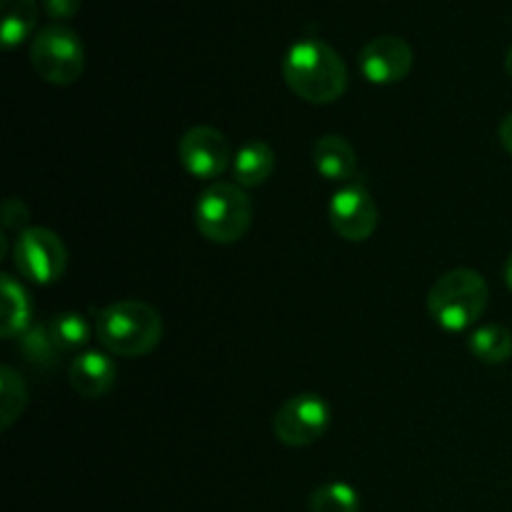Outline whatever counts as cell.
<instances>
[{
  "label": "cell",
  "mask_w": 512,
  "mask_h": 512,
  "mask_svg": "<svg viewBox=\"0 0 512 512\" xmlns=\"http://www.w3.org/2000/svg\"><path fill=\"white\" fill-rule=\"evenodd\" d=\"M283 78L295 95L313 105H328L343 98L348 68L330 43L318 38L298 40L283 60Z\"/></svg>",
  "instance_id": "cell-1"
},
{
  "label": "cell",
  "mask_w": 512,
  "mask_h": 512,
  "mask_svg": "<svg viewBox=\"0 0 512 512\" xmlns=\"http://www.w3.org/2000/svg\"><path fill=\"white\" fill-rule=\"evenodd\" d=\"M98 338L113 355L140 358L158 348L163 338V320L158 310L143 300H118L100 310Z\"/></svg>",
  "instance_id": "cell-2"
},
{
  "label": "cell",
  "mask_w": 512,
  "mask_h": 512,
  "mask_svg": "<svg viewBox=\"0 0 512 512\" xmlns=\"http://www.w3.org/2000/svg\"><path fill=\"white\" fill-rule=\"evenodd\" d=\"M488 298V283L478 270L455 268L435 280L428 293V310L440 328L463 333L478 323L488 308Z\"/></svg>",
  "instance_id": "cell-3"
},
{
  "label": "cell",
  "mask_w": 512,
  "mask_h": 512,
  "mask_svg": "<svg viewBox=\"0 0 512 512\" xmlns=\"http://www.w3.org/2000/svg\"><path fill=\"white\" fill-rule=\"evenodd\" d=\"M253 223V203L240 185L213 183L195 203V225L210 243L230 245L245 238Z\"/></svg>",
  "instance_id": "cell-4"
},
{
  "label": "cell",
  "mask_w": 512,
  "mask_h": 512,
  "mask_svg": "<svg viewBox=\"0 0 512 512\" xmlns=\"http://www.w3.org/2000/svg\"><path fill=\"white\" fill-rule=\"evenodd\" d=\"M30 63L35 73L53 85H70L83 75L85 50L78 33L68 25H45L30 45Z\"/></svg>",
  "instance_id": "cell-5"
},
{
  "label": "cell",
  "mask_w": 512,
  "mask_h": 512,
  "mask_svg": "<svg viewBox=\"0 0 512 512\" xmlns=\"http://www.w3.org/2000/svg\"><path fill=\"white\" fill-rule=\"evenodd\" d=\"M13 263L23 278L38 285H50L63 278L65 265H68V250L53 230L25 228L15 238Z\"/></svg>",
  "instance_id": "cell-6"
},
{
  "label": "cell",
  "mask_w": 512,
  "mask_h": 512,
  "mask_svg": "<svg viewBox=\"0 0 512 512\" xmlns=\"http://www.w3.org/2000/svg\"><path fill=\"white\" fill-rule=\"evenodd\" d=\"M330 425V405L320 395H293L280 405L273 433L288 448H308L325 435Z\"/></svg>",
  "instance_id": "cell-7"
},
{
  "label": "cell",
  "mask_w": 512,
  "mask_h": 512,
  "mask_svg": "<svg viewBox=\"0 0 512 512\" xmlns=\"http://www.w3.org/2000/svg\"><path fill=\"white\" fill-rule=\"evenodd\" d=\"M330 225L340 238L365 243L378 228V203L363 183H348L330 200Z\"/></svg>",
  "instance_id": "cell-8"
},
{
  "label": "cell",
  "mask_w": 512,
  "mask_h": 512,
  "mask_svg": "<svg viewBox=\"0 0 512 512\" xmlns=\"http://www.w3.org/2000/svg\"><path fill=\"white\" fill-rule=\"evenodd\" d=\"M178 158L190 175L200 180H210L228 170L233 153H230L228 138L220 130L198 125V128H190L180 138Z\"/></svg>",
  "instance_id": "cell-9"
},
{
  "label": "cell",
  "mask_w": 512,
  "mask_h": 512,
  "mask_svg": "<svg viewBox=\"0 0 512 512\" xmlns=\"http://www.w3.org/2000/svg\"><path fill=\"white\" fill-rule=\"evenodd\" d=\"M360 70L375 85L400 83L413 70V48L398 35H380L360 50Z\"/></svg>",
  "instance_id": "cell-10"
},
{
  "label": "cell",
  "mask_w": 512,
  "mask_h": 512,
  "mask_svg": "<svg viewBox=\"0 0 512 512\" xmlns=\"http://www.w3.org/2000/svg\"><path fill=\"white\" fill-rule=\"evenodd\" d=\"M68 380L75 393H80L83 398H103L115 385V363L108 355L88 350L70 363Z\"/></svg>",
  "instance_id": "cell-11"
},
{
  "label": "cell",
  "mask_w": 512,
  "mask_h": 512,
  "mask_svg": "<svg viewBox=\"0 0 512 512\" xmlns=\"http://www.w3.org/2000/svg\"><path fill=\"white\" fill-rule=\"evenodd\" d=\"M313 160L318 173L330 183H348L358 170V158L355 150L343 135H323L315 143Z\"/></svg>",
  "instance_id": "cell-12"
},
{
  "label": "cell",
  "mask_w": 512,
  "mask_h": 512,
  "mask_svg": "<svg viewBox=\"0 0 512 512\" xmlns=\"http://www.w3.org/2000/svg\"><path fill=\"white\" fill-rule=\"evenodd\" d=\"M275 170V153L263 140H250L233 155V173L240 188H260Z\"/></svg>",
  "instance_id": "cell-13"
},
{
  "label": "cell",
  "mask_w": 512,
  "mask_h": 512,
  "mask_svg": "<svg viewBox=\"0 0 512 512\" xmlns=\"http://www.w3.org/2000/svg\"><path fill=\"white\" fill-rule=\"evenodd\" d=\"M0 288H3V320H0V333L3 338H20L25 330L33 325V303H30L28 293L13 275L5 273L0 278Z\"/></svg>",
  "instance_id": "cell-14"
},
{
  "label": "cell",
  "mask_w": 512,
  "mask_h": 512,
  "mask_svg": "<svg viewBox=\"0 0 512 512\" xmlns=\"http://www.w3.org/2000/svg\"><path fill=\"white\" fill-rule=\"evenodd\" d=\"M0 13H3V35L5 48H18L25 38L38 25V3L35 0H0Z\"/></svg>",
  "instance_id": "cell-15"
},
{
  "label": "cell",
  "mask_w": 512,
  "mask_h": 512,
  "mask_svg": "<svg viewBox=\"0 0 512 512\" xmlns=\"http://www.w3.org/2000/svg\"><path fill=\"white\" fill-rule=\"evenodd\" d=\"M468 348L480 363L503 365L512 358V333L503 325H483L470 335Z\"/></svg>",
  "instance_id": "cell-16"
},
{
  "label": "cell",
  "mask_w": 512,
  "mask_h": 512,
  "mask_svg": "<svg viewBox=\"0 0 512 512\" xmlns=\"http://www.w3.org/2000/svg\"><path fill=\"white\" fill-rule=\"evenodd\" d=\"M18 350H20V355L25 358V363H30L33 368H40V370L53 368L55 355L60 353L58 345H55L53 338H50L48 323L30 325V328L20 335Z\"/></svg>",
  "instance_id": "cell-17"
},
{
  "label": "cell",
  "mask_w": 512,
  "mask_h": 512,
  "mask_svg": "<svg viewBox=\"0 0 512 512\" xmlns=\"http://www.w3.org/2000/svg\"><path fill=\"white\" fill-rule=\"evenodd\" d=\"M310 512H360V495L348 483L320 485L310 495Z\"/></svg>",
  "instance_id": "cell-18"
},
{
  "label": "cell",
  "mask_w": 512,
  "mask_h": 512,
  "mask_svg": "<svg viewBox=\"0 0 512 512\" xmlns=\"http://www.w3.org/2000/svg\"><path fill=\"white\" fill-rule=\"evenodd\" d=\"M0 410H3V420H0V428L8 430L15 420L20 418V413L25 410V403H28V390H25V383L20 380V375L15 373L13 368L3 365L0 368Z\"/></svg>",
  "instance_id": "cell-19"
},
{
  "label": "cell",
  "mask_w": 512,
  "mask_h": 512,
  "mask_svg": "<svg viewBox=\"0 0 512 512\" xmlns=\"http://www.w3.org/2000/svg\"><path fill=\"white\" fill-rule=\"evenodd\" d=\"M50 338L58 345V350H78L90 340V328L83 315L60 313L48 323Z\"/></svg>",
  "instance_id": "cell-20"
},
{
  "label": "cell",
  "mask_w": 512,
  "mask_h": 512,
  "mask_svg": "<svg viewBox=\"0 0 512 512\" xmlns=\"http://www.w3.org/2000/svg\"><path fill=\"white\" fill-rule=\"evenodd\" d=\"M30 213H28V205L23 203V200L18 198H8L3 203V225L5 230H18L25 228V223H28Z\"/></svg>",
  "instance_id": "cell-21"
},
{
  "label": "cell",
  "mask_w": 512,
  "mask_h": 512,
  "mask_svg": "<svg viewBox=\"0 0 512 512\" xmlns=\"http://www.w3.org/2000/svg\"><path fill=\"white\" fill-rule=\"evenodd\" d=\"M83 0H43V8L50 18L55 20H70L78 15Z\"/></svg>",
  "instance_id": "cell-22"
},
{
  "label": "cell",
  "mask_w": 512,
  "mask_h": 512,
  "mask_svg": "<svg viewBox=\"0 0 512 512\" xmlns=\"http://www.w3.org/2000/svg\"><path fill=\"white\" fill-rule=\"evenodd\" d=\"M498 138H500V143H503V148L508 150V153H512V113L505 115L503 123H500Z\"/></svg>",
  "instance_id": "cell-23"
},
{
  "label": "cell",
  "mask_w": 512,
  "mask_h": 512,
  "mask_svg": "<svg viewBox=\"0 0 512 512\" xmlns=\"http://www.w3.org/2000/svg\"><path fill=\"white\" fill-rule=\"evenodd\" d=\"M505 283H508V288L512 290V253H510L508 263H505Z\"/></svg>",
  "instance_id": "cell-24"
},
{
  "label": "cell",
  "mask_w": 512,
  "mask_h": 512,
  "mask_svg": "<svg viewBox=\"0 0 512 512\" xmlns=\"http://www.w3.org/2000/svg\"><path fill=\"white\" fill-rule=\"evenodd\" d=\"M505 70H508V75L512 78V48L508 50V55H505Z\"/></svg>",
  "instance_id": "cell-25"
}]
</instances>
